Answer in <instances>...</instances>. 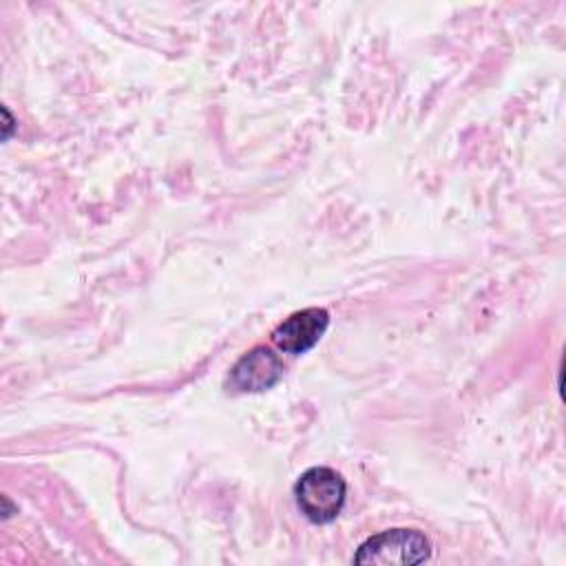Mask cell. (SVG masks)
<instances>
[{"mask_svg":"<svg viewBox=\"0 0 566 566\" xmlns=\"http://www.w3.org/2000/svg\"><path fill=\"white\" fill-rule=\"evenodd\" d=\"M294 497L301 513L314 524L334 522L347 497V484L329 467H312L294 484Z\"/></svg>","mask_w":566,"mask_h":566,"instance_id":"cell-1","label":"cell"},{"mask_svg":"<svg viewBox=\"0 0 566 566\" xmlns=\"http://www.w3.org/2000/svg\"><path fill=\"white\" fill-rule=\"evenodd\" d=\"M431 557V542L418 528H389L365 539L356 555L354 564H374V566H413Z\"/></svg>","mask_w":566,"mask_h":566,"instance_id":"cell-2","label":"cell"},{"mask_svg":"<svg viewBox=\"0 0 566 566\" xmlns=\"http://www.w3.org/2000/svg\"><path fill=\"white\" fill-rule=\"evenodd\" d=\"M281 376H283L281 358L270 347L256 345L234 363L228 376V385L237 391L254 394V391H265L274 387Z\"/></svg>","mask_w":566,"mask_h":566,"instance_id":"cell-3","label":"cell"},{"mask_svg":"<svg viewBox=\"0 0 566 566\" xmlns=\"http://www.w3.org/2000/svg\"><path fill=\"white\" fill-rule=\"evenodd\" d=\"M329 325V312L323 307H305L294 312L272 332V340L287 354H305L312 349Z\"/></svg>","mask_w":566,"mask_h":566,"instance_id":"cell-4","label":"cell"},{"mask_svg":"<svg viewBox=\"0 0 566 566\" xmlns=\"http://www.w3.org/2000/svg\"><path fill=\"white\" fill-rule=\"evenodd\" d=\"M2 115H4V139L9 137V128H11V115L7 108H2Z\"/></svg>","mask_w":566,"mask_h":566,"instance_id":"cell-5","label":"cell"}]
</instances>
